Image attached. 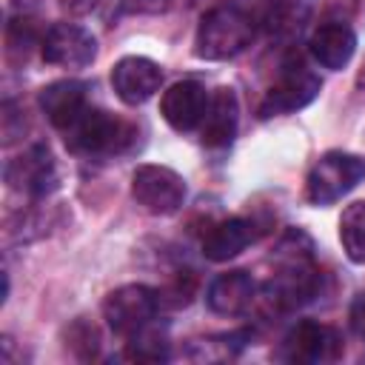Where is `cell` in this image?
<instances>
[{"mask_svg": "<svg viewBox=\"0 0 365 365\" xmlns=\"http://www.w3.org/2000/svg\"><path fill=\"white\" fill-rule=\"evenodd\" d=\"M254 40V20L237 6H217L202 14L194 34V54L200 60H228L245 51Z\"/></svg>", "mask_w": 365, "mask_h": 365, "instance_id": "obj_1", "label": "cell"}, {"mask_svg": "<svg viewBox=\"0 0 365 365\" xmlns=\"http://www.w3.org/2000/svg\"><path fill=\"white\" fill-rule=\"evenodd\" d=\"M66 143L71 151L77 154H88V157H111V154H123L134 145V125L103 111V108H86L83 117L66 131Z\"/></svg>", "mask_w": 365, "mask_h": 365, "instance_id": "obj_2", "label": "cell"}, {"mask_svg": "<svg viewBox=\"0 0 365 365\" xmlns=\"http://www.w3.org/2000/svg\"><path fill=\"white\" fill-rule=\"evenodd\" d=\"M362 177H365L362 157L345 151H328L314 163L305 180V197L314 205H331L339 197H345Z\"/></svg>", "mask_w": 365, "mask_h": 365, "instance_id": "obj_3", "label": "cell"}, {"mask_svg": "<svg viewBox=\"0 0 365 365\" xmlns=\"http://www.w3.org/2000/svg\"><path fill=\"white\" fill-rule=\"evenodd\" d=\"M160 308V294L148 285H120L103 302V317L114 334L131 336L154 319Z\"/></svg>", "mask_w": 365, "mask_h": 365, "instance_id": "obj_4", "label": "cell"}, {"mask_svg": "<svg viewBox=\"0 0 365 365\" xmlns=\"http://www.w3.org/2000/svg\"><path fill=\"white\" fill-rule=\"evenodd\" d=\"M131 197L148 214H174L185 200V180L165 165H140L131 177Z\"/></svg>", "mask_w": 365, "mask_h": 365, "instance_id": "obj_5", "label": "cell"}, {"mask_svg": "<svg viewBox=\"0 0 365 365\" xmlns=\"http://www.w3.org/2000/svg\"><path fill=\"white\" fill-rule=\"evenodd\" d=\"M319 77L302 63H285L277 83L265 91L262 103H259V117H274V114H288L297 108H305L317 94H319Z\"/></svg>", "mask_w": 365, "mask_h": 365, "instance_id": "obj_6", "label": "cell"}, {"mask_svg": "<svg viewBox=\"0 0 365 365\" xmlns=\"http://www.w3.org/2000/svg\"><path fill=\"white\" fill-rule=\"evenodd\" d=\"M43 60L63 68H86L97 57V40L77 23H54L40 37Z\"/></svg>", "mask_w": 365, "mask_h": 365, "instance_id": "obj_7", "label": "cell"}, {"mask_svg": "<svg viewBox=\"0 0 365 365\" xmlns=\"http://www.w3.org/2000/svg\"><path fill=\"white\" fill-rule=\"evenodd\" d=\"M3 177L9 182V188H14L20 194L46 197L57 185V165H54L51 151L37 143V145L26 148L23 154H17L14 160H9Z\"/></svg>", "mask_w": 365, "mask_h": 365, "instance_id": "obj_8", "label": "cell"}, {"mask_svg": "<svg viewBox=\"0 0 365 365\" xmlns=\"http://www.w3.org/2000/svg\"><path fill=\"white\" fill-rule=\"evenodd\" d=\"M342 354V339L331 325L322 322H297L285 342H282V356L291 362H308V365H319V362H334Z\"/></svg>", "mask_w": 365, "mask_h": 365, "instance_id": "obj_9", "label": "cell"}, {"mask_svg": "<svg viewBox=\"0 0 365 365\" xmlns=\"http://www.w3.org/2000/svg\"><path fill=\"white\" fill-rule=\"evenodd\" d=\"M208 91L202 83L197 80H180L174 86L165 88L163 100H160V111L165 117V123L177 131H191L194 125L202 123V114L208 108Z\"/></svg>", "mask_w": 365, "mask_h": 365, "instance_id": "obj_10", "label": "cell"}, {"mask_svg": "<svg viewBox=\"0 0 365 365\" xmlns=\"http://www.w3.org/2000/svg\"><path fill=\"white\" fill-rule=\"evenodd\" d=\"M160 83H163V71L148 57H123L111 68V86L117 97L128 106L145 103L160 88Z\"/></svg>", "mask_w": 365, "mask_h": 365, "instance_id": "obj_11", "label": "cell"}, {"mask_svg": "<svg viewBox=\"0 0 365 365\" xmlns=\"http://www.w3.org/2000/svg\"><path fill=\"white\" fill-rule=\"evenodd\" d=\"M40 108H43L46 120L54 128L68 131L83 117V111L88 108L86 106V83H80V80H57V83H48L40 91Z\"/></svg>", "mask_w": 365, "mask_h": 365, "instance_id": "obj_12", "label": "cell"}, {"mask_svg": "<svg viewBox=\"0 0 365 365\" xmlns=\"http://www.w3.org/2000/svg\"><path fill=\"white\" fill-rule=\"evenodd\" d=\"M259 228L254 220L245 217H231L217 222L205 237H202V254L211 262H225L231 257H237L240 251H245L251 242H257Z\"/></svg>", "mask_w": 365, "mask_h": 365, "instance_id": "obj_13", "label": "cell"}, {"mask_svg": "<svg viewBox=\"0 0 365 365\" xmlns=\"http://www.w3.org/2000/svg\"><path fill=\"white\" fill-rule=\"evenodd\" d=\"M308 51L319 66L336 71L351 63V57L356 51V34L345 23H322L314 29V34L308 40Z\"/></svg>", "mask_w": 365, "mask_h": 365, "instance_id": "obj_14", "label": "cell"}, {"mask_svg": "<svg viewBox=\"0 0 365 365\" xmlns=\"http://www.w3.org/2000/svg\"><path fill=\"white\" fill-rule=\"evenodd\" d=\"M237 123H240V106H237V97L231 88H220L211 100H208V108L202 114V123H200V134H202V143L208 148H222L234 140L237 134Z\"/></svg>", "mask_w": 365, "mask_h": 365, "instance_id": "obj_15", "label": "cell"}, {"mask_svg": "<svg viewBox=\"0 0 365 365\" xmlns=\"http://www.w3.org/2000/svg\"><path fill=\"white\" fill-rule=\"evenodd\" d=\"M254 291H257V285L245 271H225L211 279L205 299L214 314L234 317V314H242L254 302Z\"/></svg>", "mask_w": 365, "mask_h": 365, "instance_id": "obj_16", "label": "cell"}, {"mask_svg": "<svg viewBox=\"0 0 365 365\" xmlns=\"http://www.w3.org/2000/svg\"><path fill=\"white\" fill-rule=\"evenodd\" d=\"M125 356L134 362H163L168 359V334L157 325H143L125 342Z\"/></svg>", "mask_w": 365, "mask_h": 365, "instance_id": "obj_17", "label": "cell"}, {"mask_svg": "<svg viewBox=\"0 0 365 365\" xmlns=\"http://www.w3.org/2000/svg\"><path fill=\"white\" fill-rule=\"evenodd\" d=\"M339 240L351 262H365V202H351L342 211Z\"/></svg>", "mask_w": 365, "mask_h": 365, "instance_id": "obj_18", "label": "cell"}, {"mask_svg": "<svg viewBox=\"0 0 365 365\" xmlns=\"http://www.w3.org/2000/svg\"><path fill=\"white\" fill-rule=\"evenodd\" d=\"M308 14V0H265L268 26L277 31H294Z\"/></svg>", "mask_w": 365, "mask_h": 365, "instance_id": "obj_19", "label": "cell"}, {"mask_svg": "<svg viewBox=\"0 0 365 365\" xmlns=\"http://www.w3.org/2000/svg\"><path fill=\"white\" fill-rule=\"evenodd\" d=\"M66 345L80 356V359H91L97 356V348H100V334L91 322L86 319H74L66 331Z\"/></svg>", "mask_w": 365, "mask_h": 365, "instance_id": "obj_20", "label": "cell"}, {"mask_svg": "<svg viewBox=\"0 0 365 365\" xmlns=\"http://www.w3.org/2000/svg\"><path fill=\"white\" fill-rule=\"evenodd\" d=\"M6 43H9V51H23V54H29V48L37 43V29H34V23L26 20V17H14V20L9 23Z\"/></svg>", "mask_w": 365, "mask_h": 365, "instance_id": "obj_21", "label": "cell"}, {"mask_svg": "<svg viewBox=\"0 0 365 365\" xmlns=\"http://www.w3.org/2000/svg\"><path fill=\"white\" fill-rule=\"evenodd\" d=\"M171 0H123V11H137V14H154L165 11Z\"/></svg>", "mask_w": 365, "mask_h": 365, "instance_id": "obj_22", "label": "cell"}, {"mask_svg": "<svg viewBox=\"0 0 365 365\" xmlns=\"http://www.w3.org/2000/svg\"><path fill=\"white\" fill-rule=\"evenodd\" d=\"M100 0H60V6L68 11V14H88L91 9H97Z\"/></svg>", "mask_w": 365, "mask_h": 365, "instance_id": "obj_23", "label": "cell"}, {"mask_svg": "<svg viewBox=\"0 0 365 365\" xmlns=\"http://www.w3.org/2000/svg\"><path fill=\"white\" fill-rule=\"evenodd\" d=\"M351 325H354V331H356L359 336H365V297L354 305V311H351Z\"/></svg>", "mask_w": 365, "mask_h": 365, "instance_id": "obj_24", "label": "cell"}, {"mask_svg": "<svg viewBox=\"0 0 365 365\" xmlns=\"http://www.w3.org/2000/svg\"><path fill=\"white\" fill-rule=\"evenodd\" d=\"M359 86H365V71H362V74H359Z\"/></svg>", "mask_w": 365, "mask_h": 365, "instance_id": "obj_25", "label": "cell"}]
</instances>
